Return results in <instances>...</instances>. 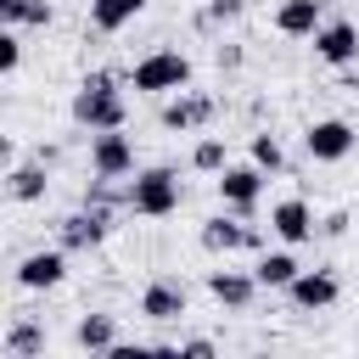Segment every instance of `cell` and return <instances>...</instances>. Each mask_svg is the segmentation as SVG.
<instances>
[{
	"mask_svg": "<svg viewBox=\"0 0 359 359\" xmlns=\"http://www.w3.org/2000/svg\"><path fill=\"white\" fill-rule=\"evenodd\" d=\"M185 286L180 280H168V275H157V280H146V292H140V314L146 320H157V325H168V320H180L185 314Z\"/></svg>",
	"mask_w": 359,
	"mask_h": 359,
	"instance_id": "5bb4252c",
	"label": "cell"
},
{
	"mask_svg": "<svg viewBox=\"0 0 359 359\" xmlns=\"http://www.w3.org/2000/svg\"><path fill=\"white\" fill-rule=\"evenodd\" d=\"M45 185H50V180H45V163H11V168H6V196H11V202H39Z\"/></svg>",
	"mask_w": 359,
	"mask_h": 359,
	"instance_id": "ac0fdd59",
	"label": "cell"
},
{
	"mask_svg": "<svg viewBox=\"0 0 359 359\" xmlns=\"http://www.w3.org/2000/svg\"><path fill=\"white\" fill-rule=\"evenodd\" d=\"M252 163L264 168V174H280L286 168V151H280V140L264 129V135H252Z\"/></svg>",
	"mask_w": 359,
	"mask_h": 359,
	"instance_id": "cb8c5ba5",
	"label": "cell"
},
{
	"mask_svg": "<svg viewBox=\"0 0 359 359\" xmlns=\"http://www.w3.org/2000/svg\"><path fill=\"white\" fill-rule=\"evenodd\" d=\"M314 56L325 67H353L359 62V22L353 17H325L314 28Z\"/></svg>",
	"mask_w": 359,
	"mask_h": 359,
	"instance_id": "8992f818",
	"label": "cell"
},
{
	"mask_svg": "<svg viewBox=\"0 0 359 359\" xmlns=\"http://www.w3.org/2000/svg\"><path fill=\"white\" fill-rule=\"evenodd\" d=\"M50 0H0V28H50Z\"/></svg>",
	"mask_w": 359,
	"mask_h": 359,
	"instance_id": "ffe728a7",
	"label": "cell"
},
{
	"mask_svg": "<svg viewBox=\"0 0 359 359\" xmlns=\"http://www.w3.org/2000/svg\"><path fill=\"white\" fill-rule=\"evenodd\" d=\"M230 17H241V0H213L208 6V22H230Z\"/></svg>",
	"mask_w": 359,
	"mask_h": 359,
	"instance_id": "484cf974",
	"label": "cell"
},
{
	"mask_svg": "<svg viewBox=\"0 0 359 359\" xmlns=\"http://www.w3.org/2000/svg\"><path fill=\"white\" fill-rule=\"evenodd\" d=\"M269 230H275L286 247H303V241H314V208H309L303 196H280V202L269 208Z\"/></svg>",
	"mask_w": 359,
	"mask_h": 359,
	"instance_id": "7c38bea8",
	"label": "cell"
},
{
	"mask_svg": "<svg viewBox=\"0 0 359 359\" xmlns=\"http://www.w3.org/2000/svg\"><path fill=\"white\" fill-rule=\"evenodd\" d=\"M353 146H359V135L348 118H314L303 129V151L314 163H342V157H353Z\"/></svg>",
	"mask_w": 359,
	"mask_h": 359,
	"instance_id": "277c9868",
	"label": "cell"
},
{
	"mask_svg": "<svg viewBox=\"0 0 359 359\" xmlns=\"http://www.w3.org/2000/svg\"><path fill=\"white\" fill-rule=\"evenodd\" d=\"M202 247L208 252H252L258 247V230L252 224H241V219H224V213H213V219H202Z\"/></svg>",
	"mask_w": 359,
	"mask_h": 359,
	"instance_id": "4fadbf2b",
	"label": "cell"
},
{
	"mask_svg": "<svg viewBox=\"0 0 359 359\" xmlns=\"http://www.w3.org/2000/svg\"><path fill=\"white\" fill-rule=\"evenodd\" d=\"M0 353H6V359H39V353H45V331L28 325V320H17V325H6Z\"/></svg>",
	"mask_w": 359,
	"mask_h": 359,
	"instance_id": "7402d4cb",
	"label": "cell"
},
{
	"mask_svg": "<svg viewBox=\"0 0 359 359\" xmlns=\"http://www.w3.org/2000/svg\"><path fill=\"white\" fill-rule=\"evenodd\" d=\"M73 123L90 129V135L123 129V123H129V107H123L118 79H112L107 67H101V73H84V84H79V95H73Z\"/></svg>",
	"mask_w": 359,
	"mask_h": 359,
	"instance_id": "6da1fadb",
	"label": "cell"
},
{
	"mask_svg": "<svg viewBox=\"0 0 359 359\" xmlns=\"http://www.w3.org/2000/svg\"><path fill=\"white\" fill-rule=\"evenodd\" d=\"M258 196H264V168L258 163H230L224 174H219V202L230 208V213H252L258 208Z\"/></svg>",
	"mask_w": 359,
	"mask_h": 359,
	"instance_id": "52a82bcc",
	"label": "cell"
},
{
	"mask_svg": "<svg viewBox=\"0 0 359 359\" xmlns=\"http://www.w3.org/2000/svg\"><path fill=\"white\" fill-rule=\"evenodd\" d=\"M90 174H101V180H129V174H135V140H129L123 129L90 135Z\"/></svg>",
	"mask_w": 359,
	"mask_h": 359,
	"instance_id": "5b68a950",
	"label": "cell"
},
{
	"mask_svg": "<svg viewBox=\"0 0 359 359\" xmlns=\"http://www.w3.org/2000/svg\"><path fill=\"white\" fill-rule=\"evenodd\" d=\"M62 275H67V247H39V252H28L17 264L22 292H50V286H62Z\"/></svg>",
	"mask_w": 359,
	"mask_h": 359,
	"instance_id": "8fae6325",
	"label": "cell"
},
{
	"mask_svg": "<svg viewBox=\"0 0 359 359\" xmlns=\"http://www.w3.org/2000/svg\"><path fill=\"white\" fill-rule=\"evenodd\" d=\"M129 84L140 95H174V90L191 84V56L185 50H151V56H140L129 67Z\"/></svg>",
	"mask_w": 359,
	"mask_h": 359,
	"instance_id": "3957f363",
	"label": "cell"
},
{
	"mask_svg": "<svg viewBox=\"0 0 359 359\" xmlns=\"http://www.w3.org/2000/svg\"><path fill=\"white\" fill-rule=\"evenodd\" d=\"M208 292L224 303V309H252V297L264 292L252 269H208Z\"/></svg>",
	"mask_w": 359,
	"mask_h": 359,
	"instance_id": "9a60e30c",
	"label": "cell"
},
{
	"mask_svg": "<svg viewBox=\"0 0 359 359\" xmlns=\"http://www.w3.org/2000/svg\"><path fill=\"white\" fill-rule=\"evenodd\" d=\"M320 230H325V236H342V230H348V213H331V219H325Z\"/></svg>",
	"mask_w": 359,
	"mask_h": 359,
	"instance_id": "83f0119b",
	"label": "cell"
},
{
	"mask_svg": "<svg viewBox=\"0 0 359 359\" xmlns=\"http://www.w3.org/2000/svg\"><path fill=\"white\" fill-rule=\"evenodd\" d=\"M252 275H258V286H264V292H286V286L303 275V264H297V252H292V247H280V252H258Z\"/></svg>",
	"mask_w": 359,
	"mask_h": 359,
	"instance_id": "e0dca14e",
	"label": "cell"
},
{
	"mask_svg": "<svg viewBox=\"0 0 359 359\" xmlns=\"http://www.w3.org/2000/svg\"><path fill=\"white\" fill-rule=\"evenodd\" d=\"M320 22H325V0H280L275 6V34H286V39H314Z\"/></svg>",
	"mask_w": 359,
	"mask_h": 359,
	"instance_id": "2e32d148",
	"label": "cell"
},
{
	"mask_svg": "<svg viewBox=\"0 0 359 359\" xmlns=\"http://www.w3.org/2000/svg\"><path fill=\"white\" fill-rule=\"evenodd\" d=\"M73 342H79L84 353H112V348H118V325H112V314H84V320L73 325Z\"/></svg>",
	"mask_w": 359,
	"mask_h": 359,
	"instance_id": "d6986e66",
	"label": "cell"
},
{
	"mask_svg": "<svg viewBox=\"0 0 359 359\" xmlns=\"http://www.w3.org/2000/svg\"><path fill=\"white\" fill-rule=\"evenodd\" d=\"M17 67H22V39H17V28H6V34H0V73L11 79Z\"/></svg>",
	"mask_w": 359,
	"mask_h": 359,
	"instance_id": "d4e9b609",
	"label": "cell"
},
{
	"mask_svg": "<svg viewBox=\"0 0 359 359\" xmlns=\"http://www.w3.org/2000/svg\"><path fill=\"white\" fill-rule=\"evenodd\" d=\"M191 168H196V174H224V168H230V146H224V135H202V140L191 146Z\"/></svg>",
	"mask_w": 359,
	"mask_h": 359,
	"instance_id": "603a6c76",
	"label": "cell"
},
{
	"mask_svg": "<svg viewBox=\"0 0 359 359\" xmlns=\"http://www.w3.org/2000/svg\"><path fill=\"white\" fill-rule=\"evenodd\" d=\"M286 297H292L297 314H320V309H331V303L342 297V280H337L331 269H303V275L286 286Z\"/></svg>",
	"mask_w": 359,
	"mask_h": 359,
	"instance_id": "30bf717a",
	"label": "cell"
},
{
	"mask_svg": "<svg viewBox=\"0 0 359 359\" xmlns=\"http://www.w3.org/2000/svg\"><path fill=\"white\" fill-rule=\"evenodd\" d=\"M213 353V342L208 337H191V342H180V359H208Z\"/></svg>",
	"mask_w": 359,
	"mask_h": 359,
	"instance_id": "4316f807",
	"label": "cell"
},
{
	"mask_svg": "<svg viewBox=\"0 0 359 359\" xmlns=\"http://www.w3.org/2000/svg\"><path fill=\"white\" fill-rule=\"evenodd\" d=\"M157 123L163 129H174V135H185V129H202V123H213V95H202V90H174L168 101H163V112H157Z\"/></svg>",
	"mask_w": 359,
	"mask_h": 359,
	"instance_id": "ba28073f",
	"label": "cell"
},
{
	"mask_svg": "<svg viewBox=\"0 0 359 359\" xmlns=\"http://www.w3.org/2000/svg\"><path fill=\"white\" fill-rule=\"evenodd\" d=\"M140 11H146V0H90V22H95L101 34H118V28H129Z\"/></svg>",
	"mask_w": 359,
	"mask_h": 359,
	"instance_id": "44dd1931",
	"label": "cell"
},
{
	"mask_svg": "<svg viewBox=\"0 0 359 359\" xmlns=\"http://www.w3.org/2000/svg\"><path fill=\"white\" fill-rule=\"evenodd\" d=\"M123 191H129V213H140V219H168L185 202V185L174 168H140L123 180Z\"/></svg>",
	"mask_w": 359,
	"mask_h": 359,
	"instance_id": "7a4b0ae2",
	"label": "cell"
},
{
	"mask_svg": "<svg viewBox=\"0 0 359 359\" xmlns=\"http://www.w3.org/2000/svg\"><path fill=\"white\" fill-rule=\"evenodd\" d=\"M107 230H112V213H101V208H79V213H67V219L56 224V241H62L67 252H90V247L107 241Z\"/></svg>",
	"mask_w": 359,
	"mask_h": 359,
	"instance_id": "9c48e42d",
	"label": "cell"
}]
</instances>
